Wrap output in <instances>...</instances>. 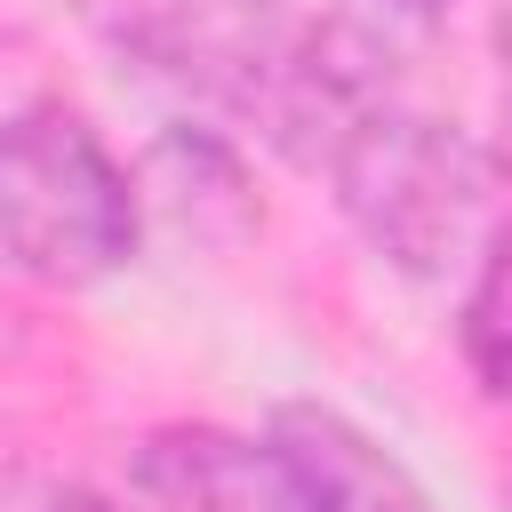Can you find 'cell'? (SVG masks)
Segmentation results:
<instances>
[{
	"label": "cell",
	"instance_id": "4",
	"mask_svg": "<svg viewBox=\"0 0 512 512\" xmlns=\"http://www.w3.org/2000/svg\"><path fill=\"white\" fill-rule=\"evenodd\" d=\"M456 352H464L472 384L496 400L504 392V240H488L472 256V288L456 304Z\"/></svg>",
	"mask_w": 512,
	"mask_h": 512
},
{
	"label": "cell",
	"instance_id": "7",
	"mask_svg": "<svg viewBox=\"0 0 512 512\" xmlns=\"http://www.w3.org/2000/svg\"><path fill=\"white\" fill-rule=\"evenodd\" d=\"M400 8H416V16H440V8H456V0H400Z\"/></svg>",
	"mask_w": 512,
	"mask_h": 512
},
{
	"label": "cell",
	"instance_id": "3",
	"mask_svg": "<svg viewBox=\"0 0 512 512\" xmlns=\"http://www.w3.org/2000/svg\"><path fill=\"white\" fill-rule=\"evenodd\" d=\"M264 448L288 480V512H440L432 488L344 408L288 400V408H272Z\"/></svg>",
	"mask_w": 512,
	"mask_h": 512
},
{
	"label": "cell",
	"instance_id": "6",
	"mask_svg": "<svg viewBox=\"0 0 512 512\" xmlns=\"http://www.w3.org/2000/svg\"><path fill=\"white\" fill-rule=\"evenodd\" d=\"M48 512H120V504H104V496H88V488H64V496H48Z\"/></svg>",
	"mask_w": 512,
	"mask_h": 512
},
{
	"label": "cell",
	"instance_id": "1",
	"mask_svg": "<svg viewBox=\"0 0 512 512\" xmlns=\"http://www.w3.org/2000/svg\"><path fill=\"white\" fill-rule=\"evenodd\" d=\"M336 208L344 224L408 280H448L464 272L496 232V200H504V168L488 152V136H472L464 120L440 112H408V104H376L336 152Z\"/></svg>",
	"mask_w": 512,
	"mask_h": 512
},
{
	"label": "cell",
	"instance_id": "5",
	"mask_svg": "<svg viewBox=\"0 0 512 512\" xmlns=\"http://www.w3.org/2000/svg\"><path fill=\"white\" fill-rule=\"evenodd\" d=\"M96 8H112L128 32H144L152 16H176V8H192V0H96Z\"/></svg>",
	"mask_w": 512,
	"mask_h": 512
},
{
	"label": "cell",
	"instance_id": "2",
	"mask_svg": "<svg viewBox=\"0 0 512 512\" xmlns=\"http://www.w3.org/2000/svg\"><path fill=\"white\" fill-rule=\"evenodd\" d=\"M144 240V184L112 144L64 112L24 104L0 120V264L40 288H96Z\"/></svg>",
	"mask_w": 512,
	"mask_h": 512
}]
</instances>
